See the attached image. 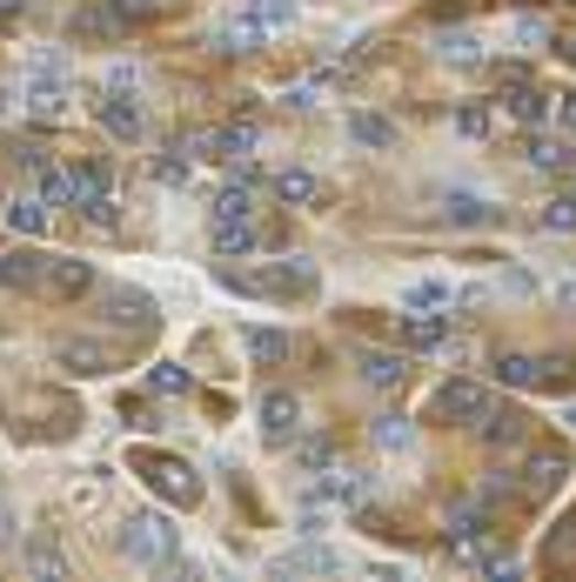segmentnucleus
<instances>
[{
    "mask_svg": "<svg viewBox=\"0 0 576 582\" xmlns=\"http://www.w3.org/2000/svg\"><path fill=\"white\" fill-rule=\"evenodd\" d=\"M121 556H128L134 569H169V562L182 556V529H175V516L134 509V516L121 523Z\"/></svg>",
    "mask_w": 576,
    "mask_h": 582,
    "instance_id": "f257e3e1",
    "label": "nucleus"
},
{
    "mask_svg": "<svg viewBox=\"0 0 576 582\" xmlns=\"http://www.w3.org/2000/svg\"><path fill=\"white\" fill-rule=\"evenodd\" d=\"M134 469L148 475V488L161 495V503H175V509H195L202 503V475L175 455H134Z\"/></svg>",
    "mask_w": 576,
    "mask_h": 582,
    "instance_id": "f03ea898",
    "label": "nucleus"
},
{
    "mask_svg": "<svg viewBox=\"0 0 576 582\" xmlns=\"http://www.w3.org/2000/svg\"><path fill=\"white\" fill-rule=\"evenodd\" d=\"M489 395H482V382H469V375H456V382H443L436 395H430V422H449V429H469V415L482 408Z\"/></svg>",
    "mask_w": 576,
    "mask_h": 582,
    "instance_id": "7ed1b4c3",
    "label": "nucleus"
},
{
    "mask_svg": "<svg viewBox=\"0 0 576 582\" xmlns=\"http://www.w3.org/2000/svg\"><path fill=\"white\" fill-rule=\"evenodd\" d=\"M228 288H241V295H308L315 288V268L308 262H282V268H269V275H221Z\"/></svg>",
    "mask_w": 576,
    "mask_h": 582,
    "instance_id": "20e7f679",
    "label": "nucleus"
},
{
    "mask_svg": "<svg viewBox=\"0 0 576 582\" xmlns=\"http://www.w3.org/2000/svg\"><path fill=\"white\" fill-rule=\"evenodd\" d=\"M517 475H523V482H517L523 495H556V488L569 482V449H556V442H550V449H530Z\"/></svg>",
    "mask_w": 576,
    "mask_h": 582,
    "instance_id": "39448f33",
    "label": "nucleus"
},
{
    "mask_svg": "<svg viewBox=\"0 0 576 582\" xmlns=\"http://www.w3.org/2000/svg\"><path fill=\"white\" fill-rule=\"evenodd\" d=\"M95 262H80V255H54L47 268H41V288L47 295H61V301H80V295H95Z\"/></svg>",
    "mask_w": 576,
    "mask_h": 582,
    "instance_id": "423d86ee",
    "label": "nucleus"
},
{
    "mask_svg": "<svg viewBox=\"0 0 576 582\" xmlns=\"http://www.w3.org/2000/svg\"><path fill=\"white\" fill-rule=\"evenodd\" d=\"M308 503H349V509H362V503H376V475L369 469H336V475H322L308 488Z\"/></svg>",
    "mask_w": 576,
    "mask_h": 582,
    "instance_id": "0eeeda50",
    "label": "nucleus"
},
{
    "mask_svg": "<svg viewBox=\"0 0 576 582\" xmlns=\"http://www.w3.org/2000/svg\"><path fill=\"white\" fill-rule=\"evenodd\" d=\"M295 436H302V395L269 388L262 395V442H295Z\"/></svg>",
    "mask_w": 576,
    "mask_h": 582,
    "instance_id": "6e6552de",
    "label": "nucleus"
},
{
    "mask_svg": "<svg viewBox=\"0 0 576 582\" xmlns=\"http://www.w3.org/2000/svg\"><path fill=\"white\" fill-rule=\"evenodd\" d=\"M95 121H101L115 141H141V134H148V121H141V108H134V95H128V88H108V95H101V108H95Z\"/></svg>",
    "mask_w": 576,
    "mask_h": 582,
    "instance_id": "1a4fd4ad",
    "label": "nucleus"
},
{
    "mask_svg": "<svg viewBox=\"0 0 576 582\" xmlns=\"http://www.w3.org/2000/svg\"><path fill=\"white\" fill-rule=\"evenodd\" d=\"M34 175H41L34 195H41L47 208H80V195H88V175H80V168H54V161H41Z\"/></svg>",
    "mask_w": 576,
    "mask_h": 582,
    "instance_id": "9d476101",
    "label": "nucleus"
},
{
    "mask_svg": "<svg viewBox=\"0 0 576 582\" xmlns=\"http://www.w3.org/2000/svg\"><path fill=\"white\" fill-rule=\"evenodd\" d=\"M469 429H476V436H482L489 449H510V442L523 436V415H517L510 402H497V408H489V402H482V408L469 415Z\"/></svg>",
    "mask_w": 576,
    "mask_h": 582,
    "instance_id": "9b49d317",
    "label": "nucleus"
},
{
    "mask_svg": "<svg viewBox=\"0 0 576 582\" xmlns=\"http://www.w3.org/2000/svg\"><path fill=\"white\" fill-rule=\"evenodd\" d=\"M262 41H269V28H262V21H256L249 8L221 14V28H215V47H221V54H256Z\"/></svg>",
    "mask_w": 576,
    "mask_h": 582,
    "instance_id": "f8f14e48",
    "label": "nucleus"
},
{
    "mask_svg": "<svg viewBox=\"0 0 576 582\" xmlns=\"http://www.w3.org/2000/svg\"><path fill=\"white\" fill-rule=\"evenodd\" d=\"M28 114L34 128H54L67 114V74H34V88H28Z\"/></svg>",
    "mask_w": 576,
    "mask_h": 582,
    "instance_id": "ddd939ff",
    "label": "nucleus"
},
{
    "mask_svg": "<svg viewBox=\"0 0 576 582\" xmlns=\"http://www.w3.org/2000/svg\"><path fill=\"white\" fill-rule=\"evenodd\" d=\"M489 215H497V208H489L482 195H469V188H443L436 195V221H449V228H482Z\"/></svg>",
    "mask_w": 576,
    "mask_h": 582,
    "instance_id": "4468645a",
    "label": "nucleus"
},
{
    "mask_svg": "<svg viewBox=\"0 0 576 582\" xmlns=\"http://www.w3.org/2000/svg\"><path fill=\"white\" fill-rule=\"evenodd\" d=\"M215 255L221 262H241V255H249V248H256V215H215Z\"/></svg>",
    "mask_w": 576,
    "mask_h": 582,
    "instance_id": "2eb2a0df",
    "label": "nucleus"
},
{
    "mask_svg": "<svg viewBox=\"0 0 576 582\" xmlns=\"http://www.w3.org/2000/svg\"><path fill=\"white\" fill-rule=\"evenodd\" d=\"M343 569V549H322V542H302L289 556H275V575H336Z\"/></svg>",
    "mask_w": 576,
    "mask_h": 582,
    "instance_id": "dca6fc26",
    "label": "nucleus"
},
{
    "mask_svg": "<svg viewBox=\"0 0 576 582\" xmlns=\"http://www.w3.org/2000/svg\"><path fill=\"white\" fill-rule=\"evenodd\" d=\"M402 342H409V349H423V355H430V349H443V342H449V315H443V308H416V315H402Z\"/></svg>",
    "mask_w": 576,
    "mask_h": 582,
    "instance_id": "f3484780",
    "label": "nucleus"
},
{
    "mask_svg": "<svg viewBox=\"0 0 576 582\" xmlns=\"http://www.w3.org/2000/svg\"><path fill=\"white\" fill-rule=\"evenodd\" d=\"M503 114H510V121H523V128H543L550 95L536 88V80H510V88H503Z\"/></svg>",
    "mask_w": 576,
    "mask_h": 582,
    "instance_id": "a211bd4d",
    "label": "nucleus"
},
{
    "mask_svg": "<svg viewBox=\"0 0 576 582\" xmlns=\"http://www.w3.org/2000/svg\"><path fill=\"white\" fill-rule=\"evenodd\" d=\"M54 362H61L67 375H80V382H95V375H108V369H115L101 342H61V349H54Z\"/></svg>",
    "mask_w": 576,
    "mask_h": 582,
    "instance_id": "6ab92c4d",
    "label": "nucleus"
},
{
    "mask_svg": "<svg viewBox=\"0 0 576 582\" xmlns=\"http://www.w3.org/2000/svg\"><path fill=\"white\" fill-rule=\"evenodd\" d=\"M356 375H362L369 388H402V382H409V362H402V355H382V349H362V355H356Z\"/></svg>",
    "mask_w": 576,
    "mask_h": 582,
    "instance_id": "aec40b11",
    "label": "nucleus"
},
{
    "mask_svg": "<svg viewBox=\"0 0 576 582\" xmlns=\"http://www.w3.org/2000/svg\"><path fill=\"white\" fill-rule=\"evenodd\" d=\"M41 268H47V255L8 248V255H0V288H41Z\"/></svg>",
    "mask_w": 576,
    "mask_h": 582,
    "instance_id": "412c9836",
    "label": "nucleus"
},
{
    "mask_svg": "<svg viewBox=\"0 0 576 582\" xmlns=\"http://www.w3.org/2000/svg\"><path fill=\"white\" fill-rule=\"evenodd\" d=\"M262 147V128L256 121H228V128H215V161H249Z\"/></svg>",
    "mask_w": 576,
    "mask_h": 582,
    "instance_id": "4be33fe9",
    "label": "nucleus"
},
{
    "mask_svg": "<svg viewBox=\"0 0 576 582\" xmlns=\"http://www.w3.org/2000/svg\"><path fill=\"white\" fill-rule=\"evenodd\" d=\"M269 188H275V201H289V208H315V201H322V182H315L308 168H275Z\"/></svg>",
    "mask_w": 576,
    "mask_h": 582,
    "instance_id": "5701e85b",
    "label": "nucleus"
},
{
    "mask_svg": "<svg viewBox=\"0 0 576 582\" xmlns=\"http://www.w3.org/2000/svg\"><path fill=\"white\" fill-rule=\"evenodd\" d=\"M489 375H497L503 388H543L550 369H543L536 355H517V349H510V355H497V369H489Z\"/></svg>",
    "mask_w": 576,
    "mask_h": 582,
    "instance_id": "b1692460",
    "label": "nucleus"
},
{
    "mask_svg": "<svg viewBox=\"0 0 576 582\" xmlns=\"http://www.w3.org/2000/svg\"><path fill=\"white\" fill-rule=\"evenodd\" d=\"M369 442H376L382 455H409V449H416V429H409L402 415H376V422H369Z\"/></svg>",
    "mask_w": 576,
    "mask_h": 582,
    "instance_id": "393cba45",
    "label": "nucleus"
},
{
    "mask_svg": "<svg viewBox=\"0 0 576 582\" xmlns=\"http://www.w3.org/2000/svg\"><path fill=\"white\" fill-rule=\"evenodd\" d=\"M108 315H121L128 328H154V301L141 288H108Z\"/></svg>",
    "mask_w": 576,
    "mask_h": 582,
    "instance_id": "a878e982",
    "label": "nucleus"
},
{
    "mask_svg": "<svg viewBox=\"0 0 576 582\" xmlns=\"http://www.w3.org/2000/svg\"><path fill=\"white\" fill-rule=\"evenodd\" d=\"M28 569H34V575H67L61 536H28Z\"/></svg>",
    "mask_w": 576,
    "mask_h": 582,
    "instance_id": "bb28decb",
    "label": "nucleus"
},
{
    "mask_svg": "<svg viewBox=\"0 0 576 582\" xmlns=\"http://www.w3.org/2000/svg\"><path fill=\"white\" fill-rule=\"evenodd\" d=\"M0 215H8L21 234H47V201L41 195H21V201H0Z\"/></svg>",
    "mask_w": 576,
    "mask_h": 582,
    "instance_id": "cd10ccee",
    "label": "nucleus"
},
{
    "mask_svg": "<svg viewBox=\"0 0 576 582\" xmlns=\"http://www.w3.org/2000/svg\"><path fill=\"white\" fill-rule=\"evenodd\" d=\"M436 61H449V67H476V61H482V47H476V34L449 28V34H436Z\"/></svg>",
    "mask_w": 576,
    "mask_h": 582,
    "instance_id": "c85d7f7f",
    "label": "nucleus"
},
{
    "mask_svg": "<svg viewBox=\"0 0 576 582\" xmlns=\"http://www.w3.org/2000/svg\"><path fill=\"white\" fill-rule=\"evenodd\" d=\"M188 388H195V375H188L182 362H154V369H148V395H169V402H175V395H188Z\"/></svg>",
    "mask_w": 576,
    "mask_h": 582,
    "instance_id": "c756f323",
    "label": "nucleus"
},
{
    "mask_svg": "<svg viewBox=\"0 0 576 582\" xmlns=\"http://www.w3.org/2000/svg\"><path fill=\"white\" fill-rule=\"evenodd\" d=\"M543 234H576V195L569 188L543 201Z\"/></svg>",
    "mask_w": 576,
    "mask_h": 582,
    "instance_id": "7c9ffc66",
    "label": "nucleus"
},
{
    "mask_svg": "<svg viewBox=\"0 0 576 582\" xmlns=\"http://www.w3.org/2000/svg\"><path fill=\"white\" fill-rule=\"evenodd\" d=\"M148 175H154L161 188H182V182H188V154H175V147H161V154L148 161Z\"/></svg>",
    "mask_w": 576,
    "mask_h": 582,
    "instance_id": "2f4dec72",
    "label": "nucleus"
},
{
    "mask_svg": "<svg viewBox=\"0 0 576 582\" xmlns=\"http://www.w3.org/2000/svg\"><path fill=\"white\" fill-rule=\"evenodd\" d=\"M349 134H356L362 147H395V121H382V114H356Z\"/></svg>",
    "mask_w": 576,
    "mask_h": 582,
    "instance_id": "473e14b6",
    "label": "nucleus"
},
{
    "mask_svg": "<svg viewBox=\"0 0 576 582\" xmlns=\"http://www.w3.org/2000/svg\"><path fill=\"white\" fill-rule=\"evenodd\" d=\"M523 161H530V168H543V175H563V168H569V154H563L556 141H543V134L523 147Z\"/></svg>",
    "mask_w": 576,
    "mask_h": 582,
    "instance_id": "72a5a7b5",
    "label": "nucleus"
},
{
    "mask_svg": "<svg viewBox=\"0 0 576 582\" xmlns=\"http://www.w3.org/2000/svg\"><path fill=\"white\" fill-rule=\"evenodd\" d=\"M249 355L256 362H282L289 355V336H282V328H249Z\"/></svg>",
    "mask_w": 576,
    "mask_h": 582,
    "instance_id": "f704fd0d",
    "label": "nucleus"
},
{
    "mask_svg": "<svg viewBox=\"0 0 576 582\" xmlns=\"http://www.w3.org/2000/svg\"><path fill=\"white\" fill-rule=\"evenodd\" d=\"M121 28V14L115 8H88V14H74V34H88V41H108Z\"/></svg>",
    "mask_w": 576,
    "mask_h": 582,
    "instance_id": "c9c22d12",
    "label": "nucleus"
},
{
    "mask_svg": "<svg viewBox=\"0 0 576 582\" xmlns=\"http://www.w3.org/2000/svg\"><path fill=\"white\" fill-rule=\"evenodd\" d=\"M402 301H409V308H449V301H456V288H449V282H416Z\"/></svg>",
    "mask_w": 576,
    "mask_h": 582,
    "instance_id": "e433bc0d",
    "label": "nucleus"
},
{
    "mask_svg": "<svg viewBox=\"0 0 576 582\" xmlns=\"http://www.w3.org/2000/svg\"><path fill=\"white\" fill-rule=\"evenodd\" d=\"M328 462H336V449L322 436H295V469H328Z\"/></svg>",
    "mask_w": 576,
    "mask_h": 582,
    "instance_id": "4c0bfd02",
    "label": "nucleus"
},
{
    "mask_svg": "<svg viewBox=\"0 0 576 582\" xmlns=\"http://www.w3.org/2000/svg\"><path fill=\"white\" fill-rule=\"evenodd\" d=\"M249 14H256L262 28H289V21H295V0H249Z\"/></svg>",
    "mask_w": 576,
    "mask_h": 582,
    "instance_id": "58836bf2",
    "label": "nucleus"
},
{
    "mask_svg": "<svg viewBox=\"0 0 576 582\" xmlns=\"http://www.w3.org/2000/svg\"><path fill=\"white\" fill-rule=\"evenodd\" d=\"M215 215H256V195H249V182L221 188V195H215Z\"/></svg>",
    "mask_w": 576,
    "mask_h": 582,
    "instance_id": "ea45409f",
    "label": "nucleus"
},
{
    "mask_svg": "<svg viewBox=\"0 0 576 582\" xmlns=\"http://www.w3.org/2000/svg\"><path fill=\"white\" fill-rule=\"evenodd\" d=\"M523 47H550V21H536V14H517V28H510Z\"/></svg>",
    "mask_w": 576,
    "mask_h": 582,
    "instance_id": "a19ab883",
    "label": "nucleus"
},
{
    "mask_svg": "<svg viewBox=\"0 0 576 582\" xmlns=\"http://www.w3.org/2000/svg\"><path fill=\"white\" fill-rule=\"evenodd\" d=\"M34 74H67V47H34Z\"/></svg>",
    "mask_w": 576,
    "mask_h": 582,
    "instance_id": "79ce46f5",
    "label": "nucleus"
},
{
    "mask_svg": "<svg viewBox=\"0 0 576 582\" xmlns=\"http://www.w3.org/2000/svg\"><path fill=\"white\" fill-rule=\"evenodd\" d=\"M456 128H463L469 141H482V134H489V108H456Z\"/></svg>",
    "mask_w": 576,
    "mask_h": 582,
    "instance_id": "37998d69",
    "label": "nucleus"
},
{
    "mask_svg": "<svg viewBox=\"0 0 576 582\" xmlns=\"http://www.w3.org/2000/svg\"><path fill=\"white\" fill-rule=\"evenodd\" d=\"M543 556H550V562H569V556H576V523H563V529L550 536V549H543Z\"/></svg>",
    "mask_w": 576,
    "mask_h": 582,
    "instance_id": "c03bdc74",
    "label": "nucleus"
},
{
    "mask_svg": "<svg viewBox=\"0 0 576 582\" xmlns=\"http://www.w3.org/2000/svg\"><path fill=\"white\" fill-rule=\"evenodd\" d=\"M8 154H14V161H21V168H41V161H47V154H41V147H34V141H14V147H8Z\"/></svg>",
    "mask_w": 576,
    "mask_h": 582,
    "instance_id": "a18cd8bd",
    "label": "nucleus"
},
{
    "mask_svg": "<svg viewBox=\"0 0 576 582\" xmlns=\"http://www.w3.org/2000/svg\"><path fill=\"white\" fill-rule=\"evenodd\" d=\"M21 536V516H14V503H0V542H14Z\"/></svg>",
    "mask_w": 576,
    "mask_h": 582,
    "instance_id": "49530a36",
    "label": "nucleus"
},
{
    "mask_svg": "<svg viewBox=\"0 0 576 582\" xmlns=\"http://www.w3.org/2000/svg\"><path fill=\"white\" fill-rule=\"evenodd\" d=\"M556 108H563V128H569V134H576V95H563V101H556Z\"/></svg>",
    "mask_w": 576,
    "mask_h": 582,
    "instance_id": "de8ad7c7",
    "label": "nucleus"
},
{
    "mask_svg": "<svg viewBox=\"0 0 576 582\" xmlns=\"http://www.w3.org/2000/svg\"><path fill=\"white\" fill-rule=\"evenodd\" d=\"M28 8V0H0V14H21Z\"/></svg>",
    "mask_w": 576,
    "mask_h": 582,
    "instance_id": "09e8293b",
    "label": "nucleus"
},
{
    "mask_svg": "<svg viewBox=\"0 0 576 582\" xmlns=\"http://www.w3.org/2000/svg\"><path fill=\"white\" fill-rule=\"evenodd\" d=\"M563 422H569V429H576V402H569V408H563Z\"/></svg>",
    "mask_w": 576,
    "mask_h": 582,
    "instance_id": "8fccbe9b",
    "label": "nucleus"
},
{
    "mask_svg": "<svg viewBox=\"0 0 576 582\" xmlns=\"http://www.w3.org/2000/svg\"><path fill=\"white\" fill-rule=\"evenodd\" d=\"M563 54H569V61H576V41H569V47H563Z\"/></svg>",
    "mask_w": 576,
    "mask_h": 582,
    "instance_id": "3c124183",
    "label": "nucleus"
},
{
    "mask_svg": "<svg viewBox=\"0 0 576 582\" xmlns=\"http://www.w3.org/2000/svg\"><path fill=\"white\" fill-rule=\"evenodd\" d=\"M0 114H8V95H0Z\"/></svg>",
    "mask_w": 576,
    "mask_h": 582,
    "instance_id": "603ef678",
    "label": "nucleus"
},
{
    "mask_svg": "<svg viewBox=\"0 0 576 582\" xmlns=\"http://www.w3.org/2000/svg\"><path fill=\"white\" fill-rule=\"evenodd\" d=\"M569 195H576V175H569Z\"/></svg>",
    "mask_w": 576,
    "mask_h": 582,
    "instance_id": "864d4df0",
    "label": "nucleus"
}]
</instances>
